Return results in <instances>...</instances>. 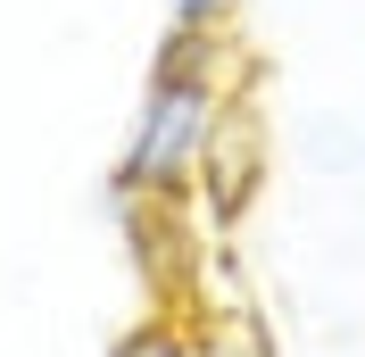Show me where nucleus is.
<instances>
[{
  "instance_id": "1",
  "label": "nucleus",
  "mask_w": 365,
  "mask_h": 357,
  "mask_svg": "<svg viewBox=\"0 0 365 357\" xmlns=\"http://www.w3.org/2000/svg\"><path fill=\"white\" fill-rule=\"evenodd\" d=\"M266 109H257V91H225V109H216V125H207V150H200V175H191V191H200L207 224H241L257 208V191H266Z\"/></svg>"
},
{
  "instance_id": "2",
  "label": "nucleus",
  "mask_w": 365,
  "mask_h": 357,
  "mask_svg": "<svg viewBox=\"0 0 365 357\" xmlns=\"http://www.w3.org/2000/svg\"><path fill=\"white\" fill-rule=\"evenodd\" d=\"M116 224H125V241H133L141 274L158 299H191V266H200V249L182 233V200H108Z\"/></svg>"
},
{
  "instance_id": "3",
  "label": "nucleus",
  "mask_w": 365,
  "mask_h": 357,
  "mask_svg": "<svg viewBox=\"0 0 365 357\" xmlns=\"http://www.w3.org/2000/svg\"><path fill=\"white\" fill-rule=\"evenodd\" d=\"M191 316H200L207 357H274V341H266V324H257L250 299H232V308H191Z\"/></svg>"
},
{
  "instance_id": "4",
  "label": "nucleus",
  "mask_w": 365,
  "mask_h": 357,
  "mask_svg": "<svg viewBox=\"0 0 365 357\" xmlns=\"http://www.w3.org/2000/svg\"><path fill=\"white\" fill-rule=\"evenodd\" d=\"M108 357H207V341H200V316L166 308V316H150V324H133Z\"/></svg>"
},
{
  "instance_id": "5",
  "label": "nucleus",
  "mask_w": 365,
  "mask_h": 357,
  "mask_svg": "<svg viewBox=\"0 0 365 357\" xmlns=\"http://www.w3.org/2000/svg\"><path fill=\"white\" fill-rule=\"evenodd\" d=\"M241 0H175V25H232Z\"/></svg>"
}]
</instances>
